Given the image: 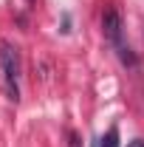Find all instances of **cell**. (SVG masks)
Masks as SVG:
<instances>
[{
  "instance_id": "6da1fadb",
  "label": "cell",
  "mask_w": 144,
  "mask_h": 147,
  "mask_svg": "<svg viewBox=\"0 0 144 147\" xmlns=\"http://www.w3.org/2000/svg\"><path fill=\"white\" fill-rule=\"evenodd\" d=\"M0 68H3V82L11 102H20V54L11 42L0 45Z\"/></svg>"
},
{
  "instance_id": "7a4b0ae2",
  "label": "cell",
  "mask_w": 144,
  "mask_h": 147,
  "mask_svg": "<svg viewBox=\"0 0 144 147\" xmlns=\"http://www.w3.org/2000/svg\"><path fill=\"white\" fill-rule=\"evenodd\" d=\"M102 31L113 45H122V14L116 9H105L102 14Z\"/></svg>"
},
{
  "instance_id": "3957f363",
  "label": "cell",
  "mask_w": 144,
  "mask_h": 147,
  "mask_svg": "<svg viewBox=\"0 0 144 147\" xmlns=\"http://www.w3.org/2000/svg\"><path fill=\"white\" fill-rule=\"evenodd\" d=\"M102 147H122V139H119V127H110L105 136H102Z\"/></svg>"
},
{
  "instance_id": "277c9868",
  "label": "cell",
  "mask_w": 144,
  "mask_h": 147,
  "mask_svg": "<svg viewBox=\"0 0 144 147\" xmlns=\"http://www.w3.org/2000/svg\"><path fill=\"white\" fill-rule=\"evenodd\" d=\"M119 51H122V62L124 65H136V54H130V48H122L119 45Z\"/></svg>"
},
{
  "instance_id": "5b68a950",
  "label": "cell",
  "mask_w": 144,
  "mask_h": 147,
  "mask_svg": "<svg viewBox=\"0 0 144 147\" xmlns=\"http://www.w3.org/2000/svg\"><path fill=\"white\" fill-rule=\"evenodd\" d=\"M68 142H71V147H79V136L73 130H68Z\"/></svg>"
},
{
  "instance_id": "8992f818",
  "label": "cell",
  "mask_w": 144,
  "mask_h": 147,
  "mask_svg": "<svg viewBox=\"0 0 144 147\" xmlns=\"http://www.w3.org/2000/svg\"><path fill=\"white\" fill-rule=\"evenodd\" d=\"M127 147H144L141 139H133V142H127Z\"/></svg>"
}]
</instances>
